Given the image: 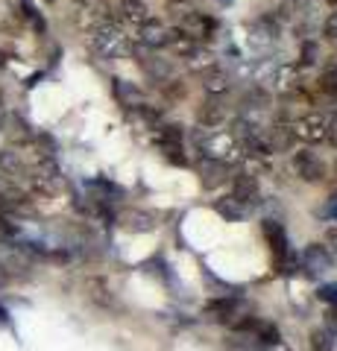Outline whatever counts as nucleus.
<instances>
[{
  "mask_svg": "<svg viewBox=\"0 0 337 351\" xmlns=\"http://www.w3.org/2000/svg\"><path fill=\"white\" fill-rule=\"evenodd\" d=\"M332 263H334L332 252L323 243H311L305 252H302V267H305L311 276H325V272L332 269Z\"/></svg>",
  "mask_w": 337,
  "mask_h": 351,
  "instance_id": "7",
  "label": "nucleus"
},
{
  "mask_svg": "<svg viewBox=\"0 0 337 351\" xmlns=\"http://www.w3.org/2000/svg\"><path fill=\"white\" fill-rule=\"evenodd\" d=\"M232 196L241 205H255L258 202V182L253 176H235L232 182Z\"/></svg>",
  "mask_w": 337,
  "mask_h": 351,
  "instance_id": "12",
  "label": "nucleus"
},
{
  "mask_svg": "<svg viewBox=\"0 0 337 351\" xmlns=\"http://www.w3.org/2000/svg\"><path fill=\"white\" fill-rule=\"evenodd\" d=\"M77 3H89V0H77Z\"/></svg>",
  "mask_w": 337,
  "mask_h": 351,
  "instance_id": "27",
  "label": "nucleus"
},
{
  "mask_svg": "<svg viewBox=\"0 0 337 351\" xmlns=\"http://www.w3.org/2000/svg\"><path fill=\"white\" fill-rule=\"evenodd\" d=\"M209 311L214 313L217 322H235V313H241L244 307L237 304V302H232V299H220V302H214Z\"/></svg>",
  "mask_w": 337,
  "mask_h": 351,
  "instance_id": "18",
  "label": "nucleus"
},
{
  "mask_svg": "<svg viewBox=\"0 0 337 351\" xmlns=\"http://www.w3.org/2000/svg\"><path fill=\"white\" fill-rule=\"evenodd\" d=\"M320 299L329 302V304H337V284H325V287H320Z\"/></svg>",
  "mask_w": 337,
  "mask_h": 351,
  "instance_id": "24",
  "label": "nucleus"
},
{
  "mask_svg": "<svg viewBox=\"0 0 337 351\" xmlns=\"http://www.w3.org/2000/svg\"><path fill=\"white\" fill-rule=\"evenodd\" d=\"M197 117H200V123L202 126H220L223 120H226V106L217 100V97H211V100H205L202 106H200V112H197Z\"/></svg>",
  "mask_w": 337,
  "mask_h": 351,
  "instance_id": "13",
  "label": "nucleus"
},
{
  "mask_svg": "<svg viewBox=\"0 0 337 351\" xmlns=\"http://www.w3.org/2000/svg\"><path fill=\"white\" fill-rule=\"evenodd\" d=\"M0 322H6V311H3V307H0Z\"/></svg>",
  "mask_w": 337,
  "mask_h": 351,
  "instance_id": "26",
  "label": "nucleus"
},
{
  "mask_svg": "<svg viewBox=\"0 0 337 351\" xmlns=\"http://www.w3.org/2000/svg\"><path fill=\"white\" fill-rule=\"evenodd\" d=\"M226 179H229V167H226V164L211 161V158L200 161V182H202V188H220Z\"/></svg>",
  "mask_w": 337,
  "mask_h": 351,
  "instance_id": "10",
  "label": "nucleus"
},
{
  "mask_svg": "<svg viewBox=\"0 0 337 351\" xmlns=\"http://www.w3.org/2000/svg\"><path fill=\"white\" fill-rule=\"evenodd\" d=\"M323 36L329 38V41H337V12H332L329 18H325V24H323Z\"/></svg>",
  "mask_w": 337,
  "mask_h": 351,
  "instance_id": "23",
  "label": "nucleus"
},
{
  "mask_svg": "<svg viewBox=\"0 0 337 351\" xmlns=\"http://www.w3.org/2000/svg\"><path fill=\"white\" fill-rule=\"evenodd\" d=\"M205 91H209L211 97L217 94H223V91H229V76H226L220 68H211V71H205Z\"/></svg>",
  "mask_w": 337,
  "mask_h": 351,
  "instance_id": "17",
  "label": "nucleus"
},
{
  "mask_svg": "<svg viewBox=\"0 0 337 351\" xmlns=\"http://www.w3.org/2000/svg\"><path fill=\"white\" fill-rule=\"evenodd\" d=\"M91 47L103 59H124L129 53V38L124 36V29L115 21H103L100 27L91 29Z\"/></svg>",
  "mask_w": 337,
  "mask_h": 351,
  "instance_id": "2",
  "label": "nucleus"
},
{
  "mask_svg": "<svg viewBox=\"0 0 337 351\" xmlns=\"http://www.w3.org/2000/svg\"><path fill=\"white\" fill-rule=\"evenodd\" d=\"M264 234L270 240V249H276L279 258L288 255V237H285V228H281L276 219H264Z\"/></svg>",
  "mask_w": 337,
  "mask_h": 351,
  "instance_id": "14",
  "label": "nucleus"
},
{
  "mask_svg": "<svg viewBox=\"0 0 337 351\" xmlns=\"http://www.w3.org/2000/svg\"><path fill=\"white\" fill-rule=\"evenodd\" d=\"M214 208H217V214L226 217V219H244V217H246V205L237 202L232 193H229V196H223V199H217Z\"/></svg>",
  "mask_w": 337,
  "mask_h": 351,
  "instance_id": "15",
  "label": "nucleus"
},
{
  "mask_svg": "<svg viewBox=\"0 0 337 351\" xmlns=\"http://www.w3.org/2000/svg\"><path fill=\"white\" fill-rule=\"evenodd\" d=\"M311 351H334V339L329 331H314L311 334Z\"/></svg>",
  "mask_w": 337,
  "mask_h": 351,
  "instance_id": "21",
  "label": "nucleus"
},
{
  "mask_svg": "<svg viewBox=\"0 0 337 351\" xmlns=\"http://www.w3.org/2000/svg\"><path fill=\"white\" fill-rule=\"evenodd\" d=\"M297 68H290V64H276L273 68V76H270V85L267 91H276L281 97H290L297 91Z\"/></svg>",
  "mask_w": 337,
  "mask_h": 351,
  "instance_id": "9",
  "label": "nucleus"
},
{
  "mask_svg": "<svg viewBox=\"0 0 337 351\" xmlns=\"http://www.w3.org/2000/svg\"><path fill=\"white\" fill-rule=\"evenodd\" d=\"M121 12H124L126 24H135V27H141L144 21H150V12H147V6L141 3V0H124Z\"/></svg>",
  "mask_w": 337,
  "mask_h": 351,
  "instance_id": "16",
  "label": "nucleus"
},
{
  "mask_svg": "<svg viewBox=\"0 0 337 351\" xmlns=\"http://www.w3.org/2000/svg\"><path fill=\"white\" fill-rule=\"evenodd\" d=\"M325 141L337 149V114L334 117H329V126H325Z\"/></svg>",
  "mask_w": 337,
  "mask_h": 351,
  "instance_id": "25",
  "label": "nucleus"
},
{
  "mask_svg": "<svg viewBox=\"0 0 337 351\" xmlns=\"http://www.w3.org/2000/svg\"><path fill=\"white\" fill-rule=\"evenodd\" d=\"M121 226L126 228V232H153L159 223L150 211H138V208H132V211L121 214Z\"/></svg>",
  "mask_w": 337,
  "mask_h": 351,
  "instance_id": "11",
  "label": "nucleus"
},
{
  "mask_svg": "<svg viewBox=\"0 0 337 351\" xmlns=\"http://www.w3.org/2000/svg\"><path fill=\"white\" fill-rule=\"evenodd\" d=\"M332 3H337V0H332Z\"/></svg>",
  "mask_w": 337,
  "mask_h": 351,
  "instance_id": "28",
  "label": "nucleus"
},
{
  "mask_svg": "<svg viewBox=\"0 0 337 351\" xmlns=\"http://www.w3.org/2000/svg\"><path fill=\"white\" fill-rule=\"evenodd\" d=\"M320 88L325 94H337V68H325L320 76Z\"/></svg>",
  "mask_w": 337,
  "mask_h": 351,
  "instance_id": "22",
  "label": "nucleus"
},
{
  "mask_svg": "<svg viewBox=\"0 0 337 351\" xmlns=\"http://www.w3.org/2000/svg\"><path fill=\"white\" fill-rule=\"evenodd\" d=\"M115 94L121 97V103L124 106H132V108H138V106H144V94L138 91V88H132V85H126V82H121L117 80L115 82Z\"/></svg>",
  "mask_w": 337,
  "mask_h": 351,
  "instance_id": "19",
  "label": "nucleus"
},
{
  "mask_svg": "<svg viewBox=\"0 0 337 351\" xmlns=\"http://www.w3.org/2000/svg\"><path fill=\"white\" fill-rule=\"evenodd\" d=\"M325 126H329V117L320 114V112H308L297 117V123H293V135H297L299 141H305V144H320V141H325Z\"/></svg>",
  "mask_w": 337,
  "mask_h": 351,
  "instance_id": "3",
  "label": "nucleus"
},
{
  "mask_svg": "<svg viewBox=\"0 0 337 351\" xmlns=\"http://www.w3.org/2000/svg\"><path fill=\"white\" fill-rule=\"evenodd\" d=\"M293 141H297V135H293V129L285 126V123H273L267 126L264 132V144H267V152H288L293 147Z\"/></svg>",
  "mask_w": 337,
  "mask_h": 351,
  "instance_id": "8",
  "label": "nucleus"
},
{
  "mask_svg": "<svg viewBox=\"0 0 337 351\" xmlns=\"http://www.w3.org/2000/svg\"><path fill=\"white\" fill-rule=\"evenodd\" d=\"M85 290H89V295H91V299L100 304V307H108V304H112V290L106 287V281L91 278L89 284H85Z\"/></svg>",
  "mask_w": 337,
  "mask_h": 351,
  "instance_id": "20",
  "label": "nucleus"
},
{
  "mask_svg": "<svg viewBox=\"0 0 337 351\" xmlns=\"http://www.w3.org/2000/svg\"><path fill=\"white\" fill-rule=\"evenodd\" d=\"M211 18H205L202 12H185L179 18V32H182V38H191V41H202V38H209L211 36Z\"/></svg>",
  "mask_w": 337,
  "mask_h": 351,
  "instance_id": "6",
  "label": "nucleus"
},
{
  "mask_svg": "<svg viewBox=\"0 0 337 351\" xmlns=\"http://www.w3.org/2000/svg\"><path fill=\"white\" fill-rule=\"evenodd\" d=\"M293 173L299 176L302 182H308V184H317L325 179V164L320 156H314L311 149H299V152H293Z\"/></svg>",
  "mask_w": 337,
  "mask_h": 351,
  "instance_id": "4",
  "label": "nucleus"
},
{
  "mask_svg": "<svg viewBox=\"0 0 337 351\" xmlns=\"http://www.w3.org/2000/svg\"><path fill=\"white\" fill-rule=\"evenodd\" d=\"M194 144L202 152V158H211V161H220L226 167H232L244 158V147L232 132H223V129H211V126H200L194 132Z\"/></svg>",
  "mask_w": 337,
  "mask_h": 351,
  "instance_id": "1",
  "label": "nucleus"
},
{
  "mask_svg": "<svg viewBox=\"0 0 337 351\" xmlns=\"http://www.w3.org/2000/svg\"><path fill=\"white\" fill-rule=\"evenodd\" d=\"M170 38H173V32L161 24V21H156V18H150V21H144V24L138 27V41L144 44V47H150V50L167 47Z\"/></svg>",
  "mask_w": 337,
  "mask_h": 351,
  "instance_id": "5",
  "label": "nucleus"
}]
</instances>
